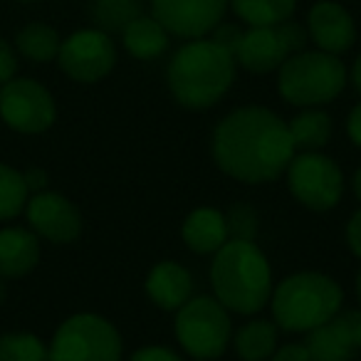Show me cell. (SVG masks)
Masks as SVG:
<instances>
[{
  "label": "cell",
  "mask_w": 361,
  "mask_h": 361,
  "mask_svg": "<svg viewBox=\"0 0 361 361\" xmlns=\"http://www.w3.org/2000/svg\"><path fill=\"white\" fill-rule=\"evenodd\" d=\"M211 154L228 178L260 186L285 176L297 154L287 121L262 104H245L228 111L211 136Z\"/></svg>",
  "instance_id": "6da1fadb"
},
{
  "label": "cell",
  "mask_w": 361,
  "mask_h": 361,
  "mask_svg": "<svg viewBox=\"0 0 361 361\" xmlns=\"http://www.w3.org/2000/svg\"><path fill=\"white\" fill-rule=\"evenodd\" d=\"M238 62L233 52L211 37L186 40L171 55L166 87L178 106L188 111L213 109L235 85Z\"/></svg>",
  "instance_id": "7a4b0ae2"
},
{
  "label": "cell",
  "mask_w": 361,
  "mask_h": 361,
  "mask_svg": "<svg viewBox=\"0 0 361 361\" xmlns=\"http://www.w3.org/2000/svg\"><path fill=\"white\" fill-rule=\"evenodd\" d=\"M213 297L231 314L255 317L270 305L272 265L255 240H228L211 262Z\"/></svg>",
  "instance_id": "3957f363"
},
{
  "label": "cell",
  "mask_w": 361,
  "mask_h": 361,
  "mask_svg": "<svg viewBox=\"0 0 361 361\" xmlns=\"http://www.w3.org/2000/svg\"><path fill=\"white\" fill-rule=\"evenodd\" d=\"M270 319L280 331L307 334L329 322L344 307V290L334 277L317 270L292 272L275 282L270 295Z\"/></svg>",
  "instance_id": "277c9868"
},
{
  "label": "cell",
  "mask_w": 361,
  "mask_h": 361,
  "mask_svg": "<svg viewBox=\"0 0 361 361\" xmlns=\"http://www.w3.org/2000/svg\"><path fill=\"white\" fill-rule=\"evenodd\" d=\"M275 75L280 99L297 109L331 104L349 82V70L341 57L317 47L290 55Z\"/></svg>",
  "instance_id": "5b68a950"
},
{
  "label": "cell",
  "mask_w": 361,
  "mask_h": 361,
  "mask_svg": "<svg viewBox=\"0 0 361 361\" xmlns=\"http://www.w3.org/2000/svg\"><path fill=\"white\" fill-rule=\"evenodd\" d=\"M173 334L186 356L196 361H216L233 341L231 312L213 295L191 297L176 310Z\"/></svg>",
  "instance_id": "8992f818"
},
{
  "label": "cell",
  "mask_w": 361,
  "mask_h": 361,
  "mask_svg": "<svg viewBox=\"0 0 361 361\" xmlns=\"http://www.w3.org/2000/svg\"><path fill=\"white\" fill-rule=\"evenodd\" d=\"M50 361H124V339L114 322L94 312L67 317L47 341Z\"/></svg>",
  "instance_id": "52a82bcc"
},
{
  "label": "cell",
  "mask_w": 361,
  "mask_h": 361,
  "mask_svg": "<svg viewBox=\"0 0 361 361\" xmlns=\"http://www.w3.org/2000/svg\"><path fill=\"white\" fill-rule=\"evenodd\" d=\"M287 188L312 213H329L344 198V171L324 151H297L285 171Z\"/></svg>",
  "instance_id": "ba28073f"
},
{
  "label": "cell",
  "mask_w": 361,
  "mask_h": 361,
  "mask_svg": "<svg viewBox=\"0 0 361 361\" xmlns=\"http://www.w3.org/2000/svg\"><path fill=\"white\" fill-rule=\"evenodd\" d=\"M0 119L18 134H45L57 121V102L42 82L32 77H13L0 87Z\"/></svg>",
  "instance_id": "9c48e42d"
},
{
  "label": "cell",
  "mask_w": 361,
  "mask_h": 361,
  "mask_svg": "<svg viewBox=\"0 0 361 361\" xmlns=\"http://www.w3.org/2000/svg\"><path fill=\"white\" fill-rule=\"evenodd\" d=\"M55 62L77 85H97L116 67V45L99 27H82L62 40Z\"/></svg>",
  "instance_id": "30bf717a"
},
{
  "label": "cell",
  "mask_w": 361,
  "mask_h": 361,
  "mask_svg": "<svg viewBox=\"0 0 361 361\" xmlns=\"http://www.w3.org/2000/svg\"><path fill=\"white\" fill-rule=\"evenodd\" d=\"M149 11L171 37H208L228 13V0H149Z\"/></svg>",
  "instance_id": "8fae6325"
},
{
  "label": "cell",
  "mask_w": 361,
  "mask_h": 361,
  "mask_svg": "<svg viewBox=\"0 0 361 361\" xmlns=\"http://www.w3.org/2000/svg\"><path fill=\"white\" fill-rule=\"evenodd\" d=\"M27 228L35 233L40 240L52 245H70L80 240L82 235V213L67 196L57 191H40L27 198L25 206Z\"/></svg>",
  "instance_id": "7c38bea8"
},
{
  "label": "cell",
  "mask_w": 361,
  "mask_h": 361,
  "mask_svg": "<svg viewBox=\"0 0 361 361\" xmlns=\"http://www.w3.org/2000/svg\"><path fill=\"white\" fill-rule=\"evenodd\" d=\"M312 361H351L361 351V310L341 307L329 322L307 331Z\"/></svg>",
  "instance_id": "4fadbf2b"
},
{
  "label": "cell",
  "mask_w": 361,
  "mask_h": 361,
  "mask_svg": "<svg viewBox=\"0 0 361 361\" xmlns=\"http://www.w3.org/2000/svg\"><path fill=\"white\" fill-rule=\"evenodd\" d=\"M307 37L322 52L341 57L356 42L354 16L336 0H317L307 11Z\"/></svg>",
  "instance_id": "5bb4252c"
},
{
  "label": "cell",
  "mask_w": 361,
  "mask_h": 361,
  "mask_svg": "<svg viewBox=\"0 0 361 361\" xmlns=\"http://www.w3.org/2000/svg\"><path fill=\"white\" fill-rule=\"evenodd\" d=\"M290 57L275 27H247L235 50V62L250 75H270Z\"/></svg>",
  "instance_id": "9a60e30c"
},
{
  "label": "cell",
  "mask_w": 361,
  "mask_h": 361,
  "mask_svg": "<svg viewBox=\"0 0 361 361\" xmlns=\"http://www.w3.org/2000/svg\"><path fill=\"white\" fill-rule=\"evenodd\" d=\"M144 290L159 310L176 312L193 297V277L178 260H161L149 270Z\"/></svg>",
  "instance_id": "2e32d148"
},
{
  "label": "cell",
  "mask_w": 361,
  "mask_h": 361,
  "mask_svg": "<svg viewBox=\"0 0 361 361\" xmlns=\"http://www.w3.org/2000/svg\"><path fill=\"white\" fill-rule=\"evenodd\" d=\"M42 257L40 238L23 226L0 228V280H20L30 275Z\"/></svg>",
  "instance_id": "e0dca14e"
},
{
  "label": "cell",
  "mask_w": 361,
  "mask_h": 361,
  "mask_svg": "<svg viewBox=\"0 0 361 361\" xmlns=\"http://www.w3.org/2000/svg\"><path fill=\"white\" fill-rule=\"evenodd\" d=\"M180 238L186 247L196 255L213 257L231 238H228L226 213L213 206H198L183 218Z\"/></svg>",
  "instance_id": "ac0fdd59"
},
{
  "label": "cell",
  "mask_w": 361,
  "mask_h": 361,
  "mask_svg": "<svg viewBox=\"0 0 361 361\" xmlns=\"http://www.w3.org/2000/svg\"><path fill=\"white\" fill-rule=\"evenodd\" d=\"M121 45H124V50L129 52L134 60L151 62V60H159L161 55L169 52L171 35L151 13L149 16L144 13V16L131 20L129 25L121 30Z\"/></svg>",
  "instance_id": "d6986e66"
},
{
  "label": "cell",
  "mask_w": 361,
  "mask_h": 361,
  "mask_svg": "<svg viewBox=\"0 0 361 361\" xmlns=\"http://www.w3.org/2000/svg\"><path fill=\"white\" fill-rule=\"evenodd\" d=\"M233 349L240 361H270L280 344V326L272 319L252 317L233 331Z\"/></svg>",
  "instance_id": "ffe728a7"
},
{
  "label": "cell",
  "mask_w": 361,
  "mask_h": 361,
  "mask_svg": "<svg viewBox=\"0 0 361 361\" xmlns=\"http://www.w3.org/2000/svg\"><path fill=\"white\" fill-rule=\"evenodd\" d=\"M287 131L297 151H324L334 134V121L322 106H307L287 121Z\"/></svg>",
  "instance_id": "44dd1931"
},
{
  "label": "cell",
  "mask_w": 361,
  "mask_h": 361,
  "mask_svg": "<svg viewBox=\"0 0 361 361\" xmlns=\"http://www.w3.org/2000/svg\"><path fill=\"white\" fill-rule=\"evenodd\" d=\"M228 11L247 27H275L295 16L297 0H228Z\"/></svg>",
  "instance_id": "7402d4cb"
},
{
  "label": "cell",
  "mask_w": 361,
  "mask_h": 361,
  "mask_svg": "<svg viewBox=\"0 0 361 361\" xmlns=\"http://www.w3.org/2000/svg\"><path fill=\"white\" fill-rule=\"evenodd\" d=\"M62 37L47 23H27L25 27H20L16 35V52L25 60L35 62V65H47V62L57 60L60 52Z\"/></svg>",
  "instance_id": "603a6c76"
},
{
  "label": "cell",
  "mask_w": 361,
  "mask_h": 361,
  "mask_svg": "<svg viewBox=\"0 0 361 361\" xmlns=\"http://www.w3.org/2000/svg\"><path fill=\"white\" fill-rule=\"evenodd\" d=\"M144 0H94V27L104 30L106 35H121L131 20L144 16Z\"/></svg>",
  "instance_id": "cb8c5ba5"
},
{
  "label": "cell",
  "mask_w": 361,
  "mask_h": 361,
  "mask_svg": "<svg viewBox=\"0 0 361 361\" xmlns=\"http://www.w3.org/2000/svg\"><path fill=\"white\" fill-rule=\"evenodd\" d=\"M27 198L30 191L25 186L23 171L0 161V223H11L20 213H25Z\"/></svg>",
  "instance_id": "d4e9b609"
},
{
  "label": "cell",
  "mask_w": 361,
  "mask_h": 361,
  "mask_svg": "<svg viewBox=\"0 0 361 361\" xmlns=\"http://www.w3.org/2000/svg\"><path fill=\"white\" fill-rule=\"evenodd\" d=\"M0 361H50V349L32 331H6L0 334Z\"/></svg>",
  "instance_id": "484cf974"
},
{
  "label": "cell",
  "mask_w": 361,
  "mask_h": 361,
  "mask_svg": "<svg viewBox=\"0 0 361 361\" xmlns=\"http://www.w3.org/2000/svg\"><path fill=\"white\" fill-rule=\"evenodd\" d=\"M226 226L231 240H255L260 233V218L250 203H233L226 211Z\"/></svg>",
  "instance_id": "4316f807"
},
{
  "label": "cell",
  "mask_w": 361,
  "mask_h": 361,
  "mask_svg": "<svg viewBox=\"0 0 361 361\" xmlns=\"http://www.w3.org/2000/svg\"><path fill=\"white\" fill-rule=\"evenodd\" d=\"M277 32H280L282 42H285V47H287L290 55H295V52H300V50H307V42H310V37H307V27L300 25V23H295L292 18L285 23H280V25H277Z\"/></svg>",
  "instance_id": "83f0119b"
},
{
  "label": "cell",
  "mask_w": 361,
  "mask_h": 361,
  "mask_svg": "<svg viewBox=\"0 0 361 361\" xmlns=\"http://www.w3.org/2000/svg\"><path fill=\"white\" fill-rule=\"evenodd\" d=\"M126 361H183V356L176 349H171V346L146 344V346H139Z\"/></svg>",
  "instance_id": "f1b7e54d"
},
{
  "label": "cell",
  "mask_w": 361,
  "mask_h": 361,
  "mask_svg": "<svg viewBox=\"0 0 361 361\" xmlns=\"http://www.w3.org/2000/svg\"><path fill=\"white\" fill-rule=\"evenodd\" d=\"M243 32H245V30H243L240 25L223 20L208 37H211L213 42H218L221 47H226L228 52H233V57H235V50H238V45H240V40H243Z\"/></svg>",
  "instance_id": "f546056e"
},
{
  "label": "cell",
  "mask_w": 361,
  "mask_h": 361,
  "mask_svg": "<svg viewBox=\"0 0 361 361\" xmlns=\"http://www.w3.org/2000/svg\"><path fill=\"white\" fill-rule=\"evenodd\" d=\"M18 70H20V62H18L16 47L8 40H0V87L18 77Z\"/></svg>",
  "instance_id": "4dcf8cb0"
},
{
  "label": "cell",
  "mask_w": 361,
  "mask_h": 361,
  "mask_svg": "<svg viewBox=\"0 0 361 361\" xmlns=\"http://www.w3.org/2000/svg\"><path fill=\"white\" fill-rule=\"evenodd\" d=\"M270 361H312V359L305 341H287V344H277Z\"/></svg>",
  "instance_id": "1f68e13d"
},
{
  "label": "cell",
  "mask_w": 361,
  "mask_h": 361,
  "mask_svg": "<svg viewBox=\"0 0 361 361\" xmlns=\"http://www.w3.org/2000/svg\"><path fill=\"white\" fill-rule=\"evenodd\" d=\"M344 238H346V245H349L351 255L361 260V206L351 213L349 223H346V228H344Z\"/></svg>",
  "instance_id": "d6a6232c"
},
{
  "label": "cell",
  "mask_w": 361,
  "mask_h": 361,
  "mask_svg": "<svg viewBox=\"0 0 361 361\" xmlns=\"http://www.w3.org/2000/svg\"><path fill=\"white\" fill-rule=\"evenodd\" d=\"M23 178H25V186L27 191L32 193H40V191H47L50 188V176H47L45 169H40V166H30V169L23 171Z\"/></svg>",
  "instance_id": "836d02e7"
},
{
  "label": "cell",
  "mask_w": 361,
  "mask_h": 361,
  "mask_svg": "<svg viewBox=\"0 0 361 361\" xmlns=\"http://www.w3.org/2000/svg\"><path fill=\"white\" fill-rule=\"evenodd\" d=\"M346 136L356 149H361V102H356L346 116Z\"/></svg>",
  "instance_id": "e575fe53"
},
{
  "label": "cell",
  "mask_w": 361,
  "mask_h": 361,
  "mask_svg": "<svg viewBox=\"0 0 361 361\" xmlns=\"http://www.w3.org/2000/svg\"><path fill=\"white\" fill-rule=\"evenodd\" d=\"M349 80H351V85H354V90L361 94V52L356 55V60L351 62V67H349Z\"/></svg>",
  "instance_id": "d590c367"
},
{
  "label": "cell",
  "mask_w": 361,
  "mask_h": 361,
  "mask_svg": "<svg viewBox=\"0 0 361 361\" xmlns=\"http://www.w3.org/2000/svg\"><path fill=\"white\" fill-rule=\"evenodd\" d=\"M351 191H354L356 201L361 203V166L354 171V178H351Z\"/></svg>",
  "instance_id": "8d00e7d4"
},
{
  "label": "cell",
  "mask_w": 361,
  "mask_h": 361,
  "mask_svg": "<svg viewBox=\"0 0 361 361\" xmlns=\"http://www.w3.org/2000/svg\"><path fill=\"white\" fill-rule=\"evenodd\" d=\"M354 292H356V302H359V310H361V267L356 272V280H354Z\"/></svg>",
  "instance_id": "74e56055"
},
{
  "label": "cell",
  "mask_w": 361,
  "mask_h": 361,
  "mask_svg": "<svg viewBox=\"0 0 361 361\" xmlns=\"http://www.w3.org/2000/svg\"><path fill=\"white\" fill-rule=\"evenodd\" d=\"M8 300V287H6V280H0V305Z\"/></svg>",
  "instance_id": "f35d334b"
},
{
  "label": "cell",
  "mask_w": 361,
  "mask_h": 361,
  "mask_svg": "<svg viewBox=\"0 0 361 361\" xmlns=\"http://www.w3.org/2000/svg\"><path fill=\"white\" fill-rule=\"evenodd\" d=\"M18 3H42V0H18Z\"/></svg>",
  "instance_id": "ab89813d"
}]
</instances>
